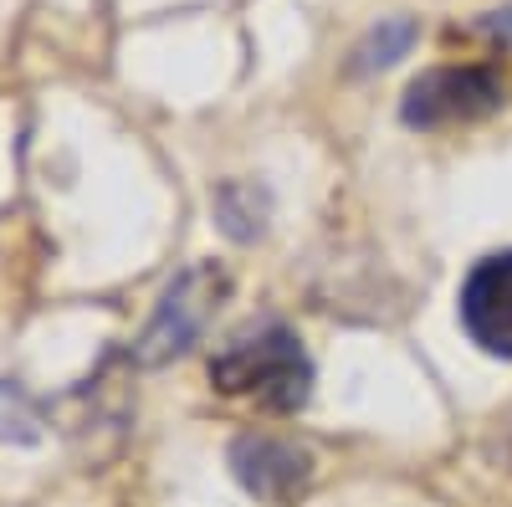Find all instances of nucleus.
<instances>
[{"mask_svg":"<svg viewBox=\"0 0 512 507\" xmlns=\"http://www.w3.org/2000/svg\"><path fill=\"white\" fill-rule=\"evenodd\" d=\"M226 292H231V277H226L216 262L185 267L175 282L164 287V298H159L149 328L139 333L134 364L159 369V364H169V359H180V354L195 344V338L205 333V323L216 318V308L226 303Z\"/></svg>","mask_w":512,"mask_h":507,"instance_id":"f03ea898","label":"nucleus"},{"mask_svg":"<svg viewBox=\"0 0 512 507\" xmlns=\"http://www.w3.org/2000/svg\"><path fill=\"white\" fill-rule=\"evenodd\" d=\"M410 41H415V21L410 16H390V21H379L364 41H359V52H354V72H379V67H390L410 52Z\"/></svg>","mask_w":512,"mask_h":507,"instance_id":"0eeeda50","label":"nucleus"},{"mask_svg":"<svg viewBox=\"0 0 512 507\" xmlns=\"http://www.w3.org/2000/svg\"><path fill=\"white\" fill-rule=\"evenodd\" d=\"M36 405L16 390V385H0V441H36L41 431Z\"/></svg>","mask_w":512,"mask_h":507,"instance_id":"6e6552de","label":"nucleus"},{"mask_svg":"<svg viewBox=\"0 0 512 507\" xmlns=\"http://www.w3.org/2000/svg\"><path fill=\"white\" fill-rule=\"evenodd\" d=\"M461 328L492 359H512V251L477 262L461 287Z\"/></svg>","mask_w":512,"mask_h":507,"instance_id":"39448f33","label":"nucleus"},{"mask_svg":"<svg viewBox=\"0 0 512 507\" xmlns=\"http://www.w3.org/2000/svg\"><path fill=\"white\" fill-rule=\"evenodd\" d=\"M267 216H272V195L251 180H226L216 190V226L231 236V241H256L267 231Z\"/></svg>","mask_w":512,"mask_h":507,"instance_id":"423d86ee","label":"nucleus"},{"mask_svg":"<svg viewBox=\"0 0 512 507\" xmlns=\"http://www.w3.org/2000/svg\"><path fill=\"white\" fill-rule=\"evenodd\" d=\"M497 108H502V82L487 67H431L405 88L400 118L410 129H451V123H472Z\"/></svg>","mask_w":512,"mask_h":507,"instance_id":"7ed1b4c3","label":"nucleus"},{"mask_svg":"<svg viewBox=\"0 0 512 507\" xmlns=\"http://www.w3.org/2000/svg\"><path fill=\"white\" fill-rule=\"evenodd\" d=\"M231 472L256 502H287L308 487L313 456L297 441L251 431V436H236V446H231Z\"/></svg>","mask_w":512,"mask_h":507,"instance_id":"20e7f679","label":"nucleus"},{"mask_svg":"<svg viewBox=\"0 0 512 507\" xmlns=\"http://www.w3.org/2000/svg\"><path fill=\"white\" fill-rule=\"evenodd\" d=\"M210 379L231 400H256L267 410H303L313 395V359L303 354L297 333L282 323H256L236 333L231 344L210 359Z\"/></svg>","mask_w":512,"mask_h":507,"instance_id":"f257e3e1","label":"nucleus"}]
</instances>
